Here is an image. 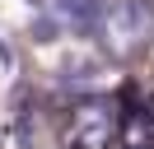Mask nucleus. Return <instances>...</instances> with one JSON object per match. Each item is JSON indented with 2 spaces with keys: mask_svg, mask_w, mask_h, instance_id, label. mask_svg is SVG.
<instances>
[{
  "mask_svg": "<svg viewBox=\"0 0 154 149\" xmlns=\"http://www.w3.org/2000/svg\"><path fill=\"white\" fill-rule=\"evenodd\" d=\"M94 37L107 56L131 61L154 37V0H103V14L94 23Z\"/></svg>",
  "mask_w": 154,
  "mask_h": 149,
  "instance_id": "nucleus-1",
  "label": "nucleus"
},
{
  "mask_svg": "<svg viewBox=\"0 0 154 149\" xmlns=\"http://www.w3.org/2000/svg\"><path fill=\"white\" fill-rule=\"evenodd\" d=\"M122 112L107 98H79L66 117V149H117Z\"/></svg>",
  "mask_w": 154,
  "mask_h": 149,
  "instance_id": "nucleus-2",
  "label": "nucleus"
},
{
  "mask_svg": "<svg viewBox=\"0 0 154 149\" xmlns=\"http://www.w3.org/2000/svg\"><path fill=\"white\" fill-rule=\"evenodd\" d=\"M51 14L66 33H94L98 14H103V0H51Z\"/></svg>",
  "mask_w": 154,
  "mask_h": 149,
  "instance_id": "nucleus-3",
  "label": "nucleus"
}]
</instances>
